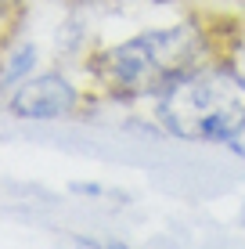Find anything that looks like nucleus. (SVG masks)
I'll return each mask as SVG.
<instances>
[{
    "label": "nucleus",
    "mask_w": 245,
    "mask_h": 249,
    "mask_svg": "<svg viewBox=\"0 0 245 249\" xmlns=\"http://www.w3.org/2000/svg\"><path fill=\"white\" fill-rule=\"evenodd\" d=\"M159 116L184 141H231L245 126V80L234 69H202L166 87Z\"/></svg>",
    "instance_id": "obj_1"
},
{
    "label": "nucleus",
    "mask_w": 245,
    "mask_h": 249,
    "mask_svg": "<svg viewBox=\"0 0 245 249\" xmlns=\"http://www.w3.org/2000/svg\"><path fill=\"white\" fill-rule=\"evenodd\" d=\"M76 105V87L62 76H36L25 80L18 94L11 98V108L25 119H58L65 112H72Z\"/></svg>",
    "instance_id": "obj_3"
},
{
    "label": "nucleus",
    "mask_w": 245,
    "mask_h": 249,
    "mask_svg": "<svg viewBox=\"0 0 245 249\" xmlns=\"http://www.w3.org/2000/svg\"><path fill=\"white\" fill-rule=\"evenodd\" d=\"M80 246L83 249H126V246H115V242H83V238H80Z\"/></svg>",
    "instance_id": "obj_6"
},
{
    "label": "nucleus",
    "mask_w": 245,
    "mask_h": 249,
    "mask_svg": "<svg viewBox=\"0 0 245 249\" xmlns=\"http://www.w3.org/2000/svg\"><path fill=\"white\" fill-rule=\"evenodd\" d=\"M198 58V33L191 25L151 29L126 40L105 54V76L123 90H148V87H173L180 76L191 72Z\"/></svg>",
    "instance_id": "obj_2"
},
{
    "label": "nucleus",
    "mask_w": 245,
    "mask_h": 249,
    "mask_svg": "<svg viewBox=\"0 0 245 249\" xmlns=\"http://www.w3.org/2000/svg\"><path fill=\"white\" fill-rule=\"evenodd\" d=\"M33 62H36V51H33V47L15 51V54H11V65H7V80H22V76L33 69Z\"/></svg>",
    "instance_id": "obj_4"
},
{
    "label": "nucleus",
    "mask_w": 245,
    "mask_h": 249,
    "mask_svg": "<svg viewBox=\"0 0 245 249\" xmlns=\"http://www.w3.org/2000/svg\"><path fill=\"white\" fill-rule=\"evenodd\" d=\"M227 144H231V148L238 152V156H245V126H242V130L234 134V137H231V141H227Z\"/></svg>",
    "instance_id": "obj_5"
}]
</instances>
